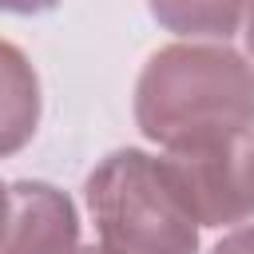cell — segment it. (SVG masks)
Here are the masks:
<instances>
[{"label": "cell", "instance_id": "obj_10", "mask_svg": "<svg viewBox=\"0 0 254 254\" xmlns=\"http://www.w3.org/2000/svg\"><path fill=\"white\" fill-rule=\"evenodd\" d=\"M4 218H8V187L0 183V230H4Z\"/></svg>", "mask_w": 254, "mask_h": 254}, {"label": "cell", "instance_id": "obj_1", "mask_svg": "<svg viewBox=\"0 0 254 254\" xmlns=\"http://www.w3.org/2000/svg\"><path fill=\"white\" fill-rule=\"evenodd\" d=\"M135 123L167 151L254 131V64L226 44L159 48L135 79Z\"/></svg>", "mask_w": 254, "mask_h": 254}, {"label": "cell", "instance_id": "obj_6", "mask_svg": "<svg viewBox=\"0 0 254 254\" xmlns=\"http://www.w3.org/2000/svg\"><path fill=\"white\" fill-rule=\"evenodd\" d=\"M254 0H147L151 16L175 36H210L226 40L250 16Z\"/></svg>", "mask_w": 254, "mask_h": 254}, {"label": "cell", "instance_id": "obj_2", "mask_svg": "<svg viewBox=\"0 0 254 254\" xmlns=\"http://www.w3.org/2000/svg\"><path fill=\"white\" fill-rule=\"evenodd\" d=\"M103 246L115 254H198V222L167 159L123 147L83 183Z\"/></svg>", "mask_w": 254, "mask_h": 254}, {"label": "cell", "instance_id": "obj_11", "mask_svg": "<svg viewBox=\"0 0 254 254\" xmlns=\"http://www.w3.org/2000/svg\"><path fill=\"white\" fill-rule=\"evenodd\" d=\"M75 254H115L111 246H75Z\"/></svg>", "mask_w": 254, "mask_h": 254}, {"label": "cell", "instance_id": "obj_7", "mask_svg": "<svg viewBox=\"0 0 254 254\" xmlns=\"http://www.w3.org/2000/svg\"><path fill=\"white\" fill-rule=\"evenodd\" d=\"M210 254H254V222L250 226H238V230H230Z\"/></svg>", "mask_w": 254, "mask_h": 254}, {"label": "cell", "instance_id": "obj_5", "mask_svg": "<svg viewBox=\"0 0 254 254\" xmlns=\"http://www.w3.org/2000/svg\"><path fill=\"white\" fill-rule=\"evenodd\" d=\"M40 127V79L28 56L0 40V159L24 151Z\"/></svg>", "mask_w": 254, "mask_h": 254}, {"label": "cell", "instance_id": "obj_9", "mask_svg": "<svg viewBox=\"0 0 254 254\" xmlns=\"http://www.w3.org/2000/svg\"><path fill=\"white\" fill-rule=\"evenodd\" d=\"M246 48L254 56V4H250V16H246Z\"/></svg>", "mask_w": 254, "mask_h": 254}, {"label": "cell", "instance_id": "obj_8", "mask_svg": "<svg viewBox=\"0 0 254 254\" xmlns=\"http://www.w3.org/2000/svg\"><path fill=\"white\" fill-rule=\"evenodd\" d=\"M60 0H0V12H12V16H40V12H52Z\"/></svg>", "mask_w": 254, "mask_h": 254}, {"label": "cell", "instance_id": "obj_4", "mask_svg": "<svg viewBox=\"0 0 254 254\" xmlns=\"http://www.w3.org/2000/svg\"><path fill=\"white\" fill-rule=\"evenodd\" d=\"M79 218L71 198L52 183H12L0 254H75Z\"/></svg>", "mask_w": 254, "mask_h": 254}, {"label": "cell", "instance_id": "obj_3", "mask_svg": "<svg viewBox=\"0 0 254 254\" xmlns=\"http://www.w3.org/2000/svg\"><path fill=\"white\" fill-rule=\"evenodd\" d=\"M187 194L198 226H234L254 218V131L163 155Z\"/></svg>", "mask_w": 254, "mask_h": 254}]
</instances>
